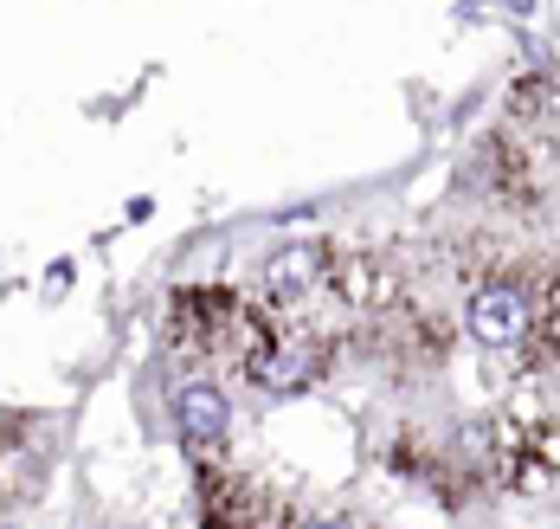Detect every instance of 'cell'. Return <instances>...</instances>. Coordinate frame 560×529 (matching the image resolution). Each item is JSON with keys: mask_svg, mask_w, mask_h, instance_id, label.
Here are the masks:
<instances>
[{"mask_svg": "<svg viewBox=\"0 0 560 529\" xmlns=\"http://www.w3.org/2000/svg\"><path fill=\"white\" fill-rule=\"evenodd\" d=\"M278 317L258 303L252 291H232V285H187L168 303V349L194 368H252L258 349L271 343Z\"/></svg>", "mask_w": 560, "mask_h": 529, "instance_id": "cell-1", "label": "cell"}, {"mask_svg": "<svg viewBox=\"0 0 560 529\" xmlns=\"http://www.w3.org/2000/svg\"><path fill=\"white\" fill-rule=\"evenodd\" d=\"M336 278H341V252L329 239H283V245L265 252V265L252 278V297L278 323H296V317H310L316 303L336 297Z\"/></svg>", "mask_w": 560, "mask_h": 529, "instance_id": "cell-2", "label": "cell"}, {"mask_svg": "<svg viewBox=\"0 0 560 529\" xmlns=\"http://www.w3.org/2000/svg\"><path fill=\"white\" fill-rule=\"evenodd\" d=\"M464 323L483 349L497 355H528L535 323H541V272H483L470 285Z\"/></svg>", "mask_w": 560, "mask_h": 529, "instance_id": "cell-3", "label": "cell"}, {"mask_svg": "<svg viewBox=\"0 0 560 529\" xmlns=\"http://www.w3.org/2000/svg\"><path fill=\"white\" fill-rule=\"evenodd\" d=\"M290 510L245 471L207 465L200 471V529H283Z\"/></svg>", "mask_w": 560, "mask_h": 529, "instance_id": "cell-4", "label": "cell"}, {"mask_svg": "<svg viewBox=\"0 0 560 529\" xmlns=\"http://www.w3.org/2000/svg\"><path fill=\"white\" fill-rule=\"evenodd\" d=\"M174 426H180V439H187V452H194V459H220L225 426H232V407H225V394H220V381H213V375H194V381H180V388H174Z\"/></svg>", "mask_w": 560, "mask_h": 529, "instance_id": "cell-5", "label": "cell"}]
</instances>
